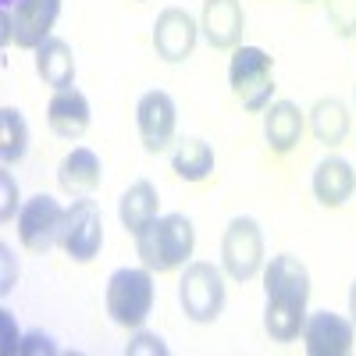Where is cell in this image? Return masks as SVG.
Listing matches in <instances>:
<instances>
[{"mask_svg":"<svg viewBox=\"0 0 356 356\" xmlns=\"http://www.w3.org/2000/svg\"><path fill=\"white\" fill-rule=\"evenodd\" d=\"M264 332L275 342H296L307 324V303H310V271L300 257L278 253L264 267Z\"/></svg>","mask_w":356,"mask_h":356,"instance_id":"6da1fadb","label":"cell"},{"mask_svg":"<svg viewBox=\"0 0 356 356\" xmlns=\"http://www.w3.org/2000/svg\"><path fill=\"white\" fill-rule=\"evenodd\" d=\"M136 250L143 267H150L154 275H168L175 267H182L193 250H196V228L186 214H164L154 218L139 235H136Z\"/></svg>","mask_w":356,"mask_h":356,"instance_id":"7a4b0ae2","label":"cell"},{"mask_svg":"<svg viewBox=\"0 0 356 356\" xmlns=\"http://www.w3.org/2000/svg\"><path fill=\"white\" fill-rule=\"evenodd\" d=\"M154 310L150 267H118L107 278V314L118 328H143Z\"/></svg>","mask_w":356,"mask_h":356,"instance_id":"3957f363","label":"cell"},{"mask_svg":"<svg viewBox=\"0 0 356 356\" xmlns=\"http://www.w3.org/2000/svg\"><path fill=\"white\" fill-rule=\"evenodd\" d=\"M228 82L239 104L250 114H260L275 93V57L260 47H235L228 65Z\"/></svg>","mask_w":356,"mask_h":356,"instance_id":"277c9868","label":"cell"},{"mask_svg":"<svg viewBox=\"0 0 356 356\" xmlns=\"http://www.w3.org/2000/svg\"><path fill=\"white\" fill-rule=\"evenodd\" d=\"M178 303H182L186 317L196 324H211L225 310V267L193 260L186 264L182 278H178Z\"/></svg>","mask_w":356,"mask_h":356,"instance_id":"5b68a950","label":"cell"},{"mask_svg":"<svg viewBox=\"0 0 356 356\" xmlns=\"http://www.w3.org/2000/svg\"><path fill=\"white\" fill-rule=\"evenodd\" d=\"M221 267L235 282H250L264 267V232L257 218H232L221 239Z\"/></svg>","mask_w":356,"mask_h":356,"instance_id":"8992f818","label":"cell"},{"mask_svg":"<svg viewBox=\"0 0 356 356\" xmlns=\"http://www.w3.org/2000/svg\"><path fill=\"white\" fill-rule=\"evenodd\" d=\"M100 246H104V214H100V207L89 196H75L72 207L65 211L61 250L75 264H89L93 257H100Z\"/></svg>","mask_w":356,"mask_h":356,"instance_id":"52a82bcc","label":"cell"},{"mask_svg":"<svg viewBox=\"0 0 356 356\" xmlns=\"http://www.w3.org/2000/svg\"><path fill=\"white\" fill-rule=\"evenodd\" d=\"M65 207L47 193H36L18 211V239L29 253H50L54 243H61Z\"/></svg>","mask_w":356,"mask_h":356,"instance_id":"ba28073f","label":"cell"},{"mask_svg":"<svg viewBox=\"0 0 356 356\" xmlns=\"http://www.w3.org/2000/svg\"><path fill=\"white\" fill-rule=\"evenodd\" d=\"M175 122H178V111H175V100L164 93V89H150V93L139 97L136 129H139V139L146 146V154H164L175 143Z\"/></svg>","mask_w":356,"mask_h":356,"instance_id":"9c48e42d","label":"cell"},{"mask_svg":"<svg viewBox=\"0 0 356 356\" xmlns=\"http://www.w3.org/2000/svg\"><path fill=\"white\" fill-rule=\"evenodd\" d=\"M353 339H356L353 317H342L335 310L307 314L303 342H307L310 356H346V353H353Z\"/></svg>","mask_w":356,"mask_h":356,"instance_id":"30bf717a","label":"cell"},{"mask_svg":"<svg viewBox=\"0 0 356 356\" xmlns=\"http://www.w3.org/2000/svg\"><path fill=\"white\" fill-rule=\"evenodd\" d=\"M196 36H200V25L182 8H164L154 22V50L168 65L186 61L196 47Z\"/></svg>","mask_w":356,"mask_h":356,"instance_id":"8fae6325","label":"cell"},{"mask_svg":"<svg viewBox=\"0 0 356 356\" xmlns=\"http://www.w3.org/2000/svg\"><path fill=\"white\" fill-rule=\"evenodd\" d=\"M200 29L214 50H235L246 33V11L239 0H203Z\"/></svg>","mask_w":356,"mask_h":356,"instance_id":"7c38bea8","label":"cell"},{"mask_svg":"<svg viewBox=\"0 0 356 356\" xmlns=\"http://www.w3.org/2000/svg\"><path fill=\"white\" fill-rule=\"evenodd\" d=\"M11 11V25H15V47L36 50L40 43L50 40V29L61 15V0H18Z\"/></svg>","mask_w":356,"mask_h":356,"instance_id":"4fadbf2b","label":"cell"},{"mask_svg":"<svg viewBox=\"0 0 356 356\" xmlns=\"http://www.w3.org/2000/svg\"><path fill=\"white\" fill-rule=\"evenodd\" d=\"M47 122L54 129V136L61 139H82L89 129V100L79 89H57L50 107H47Z\"/></svg>","mask_w":356,"mask_h":356,"instance_id":"5bb4252c","label":"cell"},{"mask_svg":"<svg viewBox=\"0 0 356 356\" xmlns=\"http://www.w3.org/2000/svg\"><path fill=\"white\" fill-rule=\"evenodd\" d=\"M300 136H303V111L292 100H275L264 107V139L275 154L296 150Z\"/></svg>","mask_w":356,"mask_h":356,"instance_id":"9a60e30c","label":"cell"},{"mask_svg":"<svg viewBox=\"0 0 356 356\" xmlns=\"http://www.w3.org/2000/svg\"><path fill=\"white\" fill-rule=\"evenodd\" d=\"M100 182H104V164L89 146H75L57 168V186L68 196H89Z\"/></svg>","mask_w":356,"mask_h":356,"instance_id":"2e32d148","label":"cell"},{"mask_svg":"<svg viewBox=\"0 0 356 356\" xmlns=\"http://www.w3.org/2000/svg\"><path fill=\"white\" fill-rule=\"evenodd\" d=\"M356 193V171L342 157H324L314 171V196L321 207H342Z\"/></svg>","mask_w":356,"mask_h":356,"instance_id":"e0dca14e","label":"cell"},{"mask_svg":"<svg viewBox=\"0 0 356 356\" xmlns=\"http://www.w3.org/2000/svg\"><path fill=\"white\" fill-rule=\"evenodd\" d=\"M157 207H161L157 186L146 182V178H139V182H132L122 193V200H118V218H122V225H125L129 235H139L146 225L157 218Z\"/></svg>","mask_w":356,"mask_h":356,"instance_id":"ac0fdd59","label":"cell"},{"mask_svg":"<svg viewBox=\"0 0 356 356\" xmlns=\"http://www.w3.org/2000/svg\"><path fill=\"white\" fill-rule=\"evenodd\" d=\"M36 72L54 89H72L75 86V54H72V47L65 40H57V36L40 43L36 47Z\"/></svg>","mask_w":356,"mask_h":356,"instance_id":"d6986e66","label":"cell"},{"mask_svg":"<svg viewBox=\"0 0 356 356\" xmlns=\"http://www.w3.org/2000/svg\"><path fill=\"white\" fill-rule=\"evenodd\" d=\"M171 171L182 178V182H203V178L214 171V150H211V143H203L196 136L178 139L175 150H171Z\"/></svg>","mask_w":356,"mask_h":356,"instance_id":"ffe728a7","label":"cell"},{"mask_svg":"<svg viewBox=\"0 0 356 356\" xmlns=\"http://www.w3.org/2000/svg\"><path fill=\"white\" fill-rule=\"evenodd\" d=\"M310 129L314 136L324 143V146H339L346 136H349V114H346V104L328 97V100H317L314 111H310Z\"/></svg>","mask_w":356,"mask_h":356,"instance_id":"44dd1931","label":"cell"},{"mask_svg":"<svg viewBox=\"0 0 356 356\" xmlns=\"http://www.w3.org/2000/svg\"><path fill=\"white\" fill-rule=\"evenodd\" d=\"M29 154V125L18 107H0V161L4 168L18 164Z\"/></svg>","mask_w":356,"mask_h":356,"instance_id":"7402d4cb","label":"cell"},{"mask_svg":"<svg viewBox=\"0 0 356 356\" xmlns=\"http://www.w3.org/2000/svg\"><path fill=\"white\" fill-rule=\"evenodd\" d=\"M324 8H328V22L339 36L356 33V0H324Z\"/></svg>","mask_w":356,"mask_h":356,"instance_id":"603a6c76","label":"cell"},{"mask_svg":"<svg viewBox=\"0 0 356 356\" xmlns=\"http://www.w3.org/2000/svg\"><path fill=\"white\" fill-rule=\"evenodd\" d=\"M0 221H15V214L22 211V200H18V182L11 178V171H0Z\"/></svg>","mask_w":356,"mask_h":356,"instance_id":"cb8c5ba5","label":"cell"},{"mask_svg":"<svg viewBox=\"0 0 356 356\" xmlns=\"http://www.w3.org/2000/svg\"><path fill=\"white\" fill-rule=\"evenodd\" d=\"M129 356H139V353H150V356H168V346L161 335H150V332H139L129 346H125Z\"/></svg>","mask_w":356,"mask_h":356,"instance_id":"d4e9b609","label":"cell"},{"mask_svg":"<svg viewBox=\"0 0 356 356\" xmlns=\"http://www.w3.org/2000/svg\"><path fill=\"white\" fill-rule=\"evenodd\" d=\"M36 353H57L54 339L43 335V332H29V335L22 339V346H18V356H36Z\"/></svg>","mask_w":356,"mask_h":356,"instance_id":"484cf974","label":"cell"},{"mask_svg":"<svg viewBox=\"0 0 356 356\" xmlns=\"http://www.w3.org/2000/svg\"><path fill=\"white\" fill-rule=\"evenodd\" d=\"M0 260H4V275H0V296H8L18 282V264H15V253L8 243H0Z\"/></svg>","mask_w":356,"mask_h":356,"instance_id":"4316f807","label":"cell"},{"mask_svg":"<svg viewBox=\"0 0 356 356\" xmlns=\"http://www.w3.org/2000/svg\"><path fill=\"white\" fill-rule=\"evenodd\" d=\"M0 335H4V353L15 356L18 346H22V335H18V324H15V317L8 310H0Z\"/></svg>","mask_w":356,"mask_h":356,"instance_id":"83f0119b","label":"cell"},{"mask_svg":"<svg viewBox=\"0 0 356 356\" xmlns=\"http://www.w3.org/2000/svg\"><path fill=\"white\" fill-rule=\"evenodd\" d=\"M349 317H353V324H356V282H353V289H349Z\"/></svg>","mask_w":356,"mask_h":356,"instance_id":"f1b7e54d","label":"cell"},{"mask_svg":"<svg viewBox=\"0 0 356 356\" xmlns=\"http://www.w3.org/2000/svg\"><path fill=\"white\" fill-rule=\"evenodd\" d=\"M18 4V0H0V8H15Z\"/></svg>","mask_w":356,"mask_h":356,"instance_id":"f546056e","label":"cell"},{"mask_svg":"<svg viewBox=\"0 0 356 356\" xmlns=\"http://www.w3.org/2000/svg\"><path fill=\"white\" fill-rule=\"evenodd\" d=\"M353 93H356V89H353Z\"/></svg>","mask_w":356,"mask_h":356,"instance_id":"4dcf8cb0","label":"cell"}]
</instances>
